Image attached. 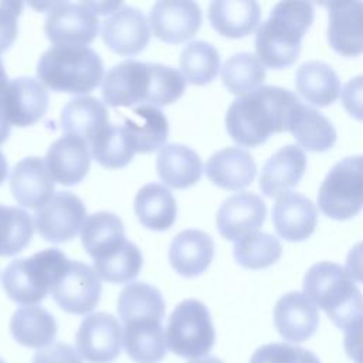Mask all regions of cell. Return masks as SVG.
<instances>
[{"label":"cell","instance_id":"6da1fadb","mask_svg":"<svg viewBox=\"0 0 363 363\" xmlns=\"http://www.w3.org/2000/svg\"><path fill=\"white\" fill-rule=\"evenodd\" d=\"M183 74L169 65L125 60L112 67L102 79V98L109 106H164L184 92Z\"/></svg>","mask_w":363,"mask_h":363},{"label":"cell","instance_id":"836d02e7","mask_svg":"<svg viewBox=\"0 0 363 363\" xmlns=\"http://www.w3.org/2000/svg\"><path fill=\"white\" fill-rule=\"evenodd\" d=\"M289 130L296 142L311 152H326L336 142L332 122L316 109L299 102L294 111Z\"/></svg>","mask_w":363,"mask_h":363},{"label":"cell","instance_id":"bcb514c9","mask_svg":"<svg viewBox=\"0 0 363 363\" xmlns=\"http://www.w3.org/2000/svg\"><path fill=\"white\" fill-rule=\"evenodd\" d=\"M343 345L346 354L354 363H363V316L345 329Z\"/></svg>","mask_w":363,"mask_h":363},{"label":"cell","instance_id":"4316f807","mask_svg":"<svg viewBox=\"0 0 363 363\" xmlns=\"http://www.w3.org/2000/svg\"><path fill=\"white\" fill-rule=\"evenodd\" d=\"M261 17V7L252 0H214L208 6L213 28L228 38H241L254 31Z\"/></svg>","mask_w":363,"mask_h":363},{"label":"cell","instance_id":"9a60e30c","mask_svg":"<svg viewBox=\"0 0 363 363\" xmlns=\"http://www.w3.org/2000/svg\"><path fill=\"white\" fill-rule=\"evenodd\" d=\"M0 108L10 125L30 126L45 115L48 94L38 79L20 77L7 84L0 99Z\"/></svg>","mask_w":363,"mask_h":363},{"label":"cell","instance_id":"2e32d148","mask_svg":"<svg viewBox=\"0 0 363 363\" xmlns=\"http://www.w3.org/2000/svg\"><path fill=\"white\" fill-rule=\"evenodd\" d=\"M267 207L255 193L242 191L225 199L216 217L218 233L230 241H237L258 231L264 224Z\"/></svg>","mask_w":363,"mask_h":363},{"label":"cell","instance_id":"603a6c76","mask_svg":"<svg viewBox=\"0 0 363 363\" xmlns=\"http://www.w3.org/2000/svg\"><path fill=\"white\" fill-rule=\"evenodd\" d=\"M214 257V241L201 230H183L170 242L169 261L182 277L193 278L203 274Z\"/></svg>","mask_w":363,"mask_h":363},{"label":"cell","instance_id":"484cf974","mask_svg":"<svg viewBox=\"0 0 363 363\" xmlns=\"http://www.w3.org/2000/svg\"><path fill=\"white\" fill-rule=\"evenodd\" d=\"M60 122L65 135L91 143L109 125V113L106 106L94 96H75L62 108Z\"/></svg>","mask_w":363,"mask_h":363},{"label":"cell","instance_id":"d6a6232c","mask_svg":"<svg viewBox=\"0 0 363 363\" xmlns=\"http://www.w3.org/2000/svg\"><path fill=\"white\" fill-rule=\"evenodd\" d=\"M164 299L160 291L145 282L128 284L118 296V313L125 323L135 320H157L164 318Z\"/></svg>","mask_w":363,"mask_h":363},{"label":"cell","instance_id":"277c9868","mask_svg":"<svg viewBox=\"0 0 363 363\" xmlns=\"http://www.w3.org/2000/svg\"><path fill=\"white\" fill-rule=\"evenodd\" d=\"M102 75L101 57L85 45H54L37 64L40 82L55 92L88 94L99 85Z\"/></svg>","mask_w":363,"mask_h":363},{"label":"cell","instance_id":"681fc988","mask_svg":"<svg viewBox=\"0 0 363 363\" xmlns=\"http://www.w3.org/2000/svg\"><path fill=\"white\" fill-rule=\"evenodd\" d=\"M10 126H11L10 122L7 121L4 112L0 108V145L7 140V138L10 135Z\"/></svg>","mask_w":363,"mask_h":363},{"label":"cell","instance_id":"b9f144b4","mask_svg":"<svg viewBox=\"0 0 363 363\" xmlns=\"http://www.w3.org/2000/svg\"><path fill=\"white\" fill-rule=\"evenodd\" d=\"M250 363H320L308 349L288 343H268L258 347Z\"/></svg>","mask_w":363,"mask_h":363},{"label":"cell","instance_id":"7c38bea8","mask_svg":"<svg viewBox=\"0 0 363 363\" xmlns=\"http://www.w3.org/2000/svg\"><path fill=\"white\" fill-rule=\"evenodd\" d=\"M75 346L89 363H111L122 347V328L119 320L106 312L85 316L75 335Z\"/></svg>","mask_w":363,"mask_h":363},{"label":"cell","instance_id":"5b68a950","mask_svg":"<svg viewBox=\"0 0 363 363\" xmlns=\"http://www.w3.org/2000/svg\"><path fill=\"white\" fill-rule=\"evenodd\" d=\"M303 291L340 329H346L363 316V295L346 268L339 264L330 261L313 264L305 274Z\"/></svg>","mask_w":363,"mask_h":363},{"label":"cell","instance_id":"ffe728a7","mask_svg":"<svg viewBox=\"0 0 363 363\" xmlns=\"http://www.w3.org/2000/svg\"><path fill=\"white\" fill-rule=\"evenodd\" d=\"M272 223L277 233L286 241H303L315 231L318 210L303 194L288 191L277 199L272 207Z\"/></svg>","mask_w":363,"mask_h":363},{"label":"cell","instance_id":"c3c4849f","mask_svg":"<svg viewBox=\"0 0 363 363\" xmlns=\"http://www.w3.org/2000/svg\"><path fill=\"white\" fill-rule=\"evenodd\" d=\"M85 6L88 9H91L96 16L98 14H106V13H115L118 9L122 7V3L116 1V3H106V1H102V3H91V1H85Z\"/></svg>","mask_w":363,"mask_h":363},{"label":"cell","instance_id":"7a4b0ae2","mask_svg":"<svg viewBox=\"0 0 363 363\" xmlns=\"http://www.w3.org/2000/svg\"><path fill=\"white\" fill-rule=\"evenodd\" d=\"M299 98L286 88L264 85L231 102L225 113V128L234 142L255 147L272 133L289 130Z\"/></svg>","mask_w":363,"mask_h":363},{"label":"cell","instance_id":"4dcf8cb0","mask_svg":"<svg viewBox=\"0 0 363 363\" xmlns=\"http://www.w3.org/2000/svg\"><path fill=\"white\" fill-rule=\"evenodd\" d=\"M10 332L20 345L44 349L48 347L57 336V322L54 316L41 306H23L11 316Z\"/></svg>","mask_w":363,"mask_h":363},{"label":"cell","instance_id":"ba28073f","mask_svg":"<svg viewBox=\"0 0 363 363\" xmlns=\"http://www.w3.org/2000/svg\"><path fill=\"white\" fill-rule=\"evenodd\" d=\"M318 204L333 220H349L363 208V155L349 156L326 174L318 191Z\"/></svg>","mask_w":363,"mask_h":363},{"label":"cell","instance_id":"52a82bcc","mask_svg":"<svg viewBox=\"0 0 363 363\" xmlns=\"http://www.w3.org/2000/svg\"><path fill=\"white\" fill-rule=\"evenodd\" d=\"M214 342L216 330L207 306L197 299L182 301L167 320V349L180 357L193 359L207 354Z\"/></svg>","mask_w":363,"mask_h":363},{"label":"cell","instance_id":"816d5d0a","mask_svg":"<svg viewBox=\"0 0 363 363\" xmlns=\"http://www.w3.org/2000/svg\"><path fill=\"white\" fill-rule=\"evenodd\" d=\"M6 177H7V160L0 150V184L4 182Z\"/></svg>","mask_w":363,"mask_h":363},{"label":"cell","instance_id":"f6af8a7d","mask_svg":"<svg viewBox=\"0 0 363 363\" xmlns=\"http://www.w3.org/2000/svg\"><path fill=\"white\" fill-rule=\"evenodd\" d=\"M342 105L354 119L363 121V75L346 82L342 89Z\"/></svg>","mask_w":363,"mask_h":363},{"label":"cell","instance_id":"f5cc1de1","mask_svg":"<svg viewBox=\"0 0 363 363\" xmlns=\"http://www.w3.org/2000/svg\"><path fill=\"white\" fill-rule=\"evenodd\" d=\"M189 363H224L223 360H220L218 357L216 356H207V357H200V359H196V360H191Z\"/></svg>","mask_w":363,"mask_h":363},{"label":"cell","instance_id":"f907efd6","mask_svg":"<svg viewBox=\"0 0 363 363\" xmlns=\"http://www.w3.org/2000/svg\"><path fill=\"white\" fill-rule=\"evenodd\" d=\"M9 82H10V81L7 79V74H6L3 61H1V58H0V99H1L3 92H4V89H6V86H7Z\"/></svg>","mask_w":363,"mask_h":363},{"label":"cell","instance_id":"d590c367","mask_svg":"<svg viewBox=\"0 0 363 363\" xmlns=\"http://www.w3.org/2000/svg\"><path fill=\"white\" fill-rule=\"evenodd\" d=\"M221 79L231 94L242 96L262 86L265 68L255 54L237 52L224 62Z\"/></svg>","mask_w":363,"mask_h":363},{"label":"cell","instance_id":"83f0119b","mask_svg":"<svg viewBox=\"0 0 363 363\" xmlns=\"http://www.w3.org/2000/svg\"><path fill=\"white\" fill-rule=\"evenodd\" d=\"M156 170L164 184L187 189L199 182L203 172L200 156L182 143L164 145L156 157Z\"/></svg>","mask_w":363,"mask_h":363},{"label":"cell","instance_id":"db71d44e","mask_svg":"<svg viewBox=\"0 0 363 363\" xmlns=\"http://www.w3.org/2000/svg\"><path fill=\"white\" fill-rule=\"evenodd\" d=\"M0 363H6V362H4V360L0 357Z\"/></svg>","mask_w":363,"mask_h":363},{"label":"cell","instance_id":"f1b7e54d","mask_svg":"<svg viewBox=\"0 0 363 363\" xmlns=\"http://www.w3.org/2000/svg\"><path fill=\"white\" fill-rule=\"evenodd\" d=\"M139 223L153 231L169 230L177 217V204L172 191L160 183H147L136 193L133 201Z\"/></svg>","mask_w":363,"mask_h":363},{"label":"cell","instance_id":"d4e9b609","mask_svg":"<svg viewBox=\"0 0 363 363\" xmlns=\"http://www.w3.org/2000/svg\"><path fill=\"white\" fill-rule=\"evenodd\" d=\"M133 115L125 118L123 129L135 153H150L162 149L167 140L169 123L164 113L149 105L135 108Z\"/></svg>","mask_w":363,"mask_h":363},{"label":"cell","instance_id":"f546056e","mask_svg":"<svg viewBox=\"0 0 363 363\" xmlns=\"http://www.w3.org/2000/svg\"><path fill=\"white\" fill-rule=\"evenodd\" d=\"M122 340L126 354L136 363H159L166 357V332L162 322H128L123 325Z\"/></svg>","mask_w":363,"mask_h":363},{"label":"cell","instance_id":"cb8c5ba5","mask_svg":"<svg viewBox=\"0 0 363 363\" xmlns=\"http://www.w3.org/2000/svg\"><path fill=\"white\" fill-rule=\"evenodd\" d=\"M207 177L225 190H241L251 184L257 173V164L242 147L228 146L217 150L206 162Z\"/></svg>","mask_w":363,"mask_h":363},{"label":"cell","instance_id":"5bb4252c","mask_svg":"<svg viewBox=\"0 0 363 363\" xmlns=\"http://www.w3.org/2000/svg\"><path fill=\"white\" fill-rule=\"evenodd\" d=\"M101 35L113 52L135 55L146 48L150 40V24L139 9L122 6L102 21Z\"/></svg>","mask_w":363,"mask_h":363},{"label":"cell","instance_id":"8992f818","mask_svg":"<svg viewBox=\"0 0 363 363\" xmlns=\"http://www.w3.org/2000/svg\"><path fill=\"white\" fill-rule=\"evenodd\" d=\"M68 262L69 259L58 248H45L30 258L14 259L1 275L3 289L17 303L30 306L41 302L62 275Z\"/></svg>","mask_w":363,"mask_h":363},{"label":"cell","instance_id":"60d3db41","mask_svg":"<svg viewBox=\"0 0 363 363\" xmlns=\"http://www.w3.org/2000/svg\"><path fill=\"white\" fill-rule=\"evenodd\" d=\"M33 220L18 207L0 204V257L16 255L33 238Z\"/></svg>","mask_w":363,"mask_h":363},{"label":"cell","instance_id":"7bdbcfd3","mask_svg":"<svg viewBox=\"0 0 363 363\" xmlns=\"http://www.w3.org/2000/svg\"><path fill=\"white\" fill-rule=\"evenodd\" d=\"M21 10L20 1H0V54L9 50L17 37V18Z\"/></svg>","mask_w":363,"mask_h":363},{"label":"cell","instance_id":"8fae6325","mask_svg":"<svg viewBox=\"0 0 363 363\" xmlns=\"http://www.w3.org/2000/svg\"><path fill=\"white\" fill-rule=\"evenodd\" d=\"M102 285L96 271L79 261H69L62 275L51 288L57 305L74 315H85L96 308Z\"/></svg>","mask_w":363,"mask_h":363},{"label":"cell","instance_id":"d6986e66","mask_svg":"<svg viewBox=\"0 0 363 363\" xmlns=\"http://www.w3.org/2000/svg\"><path fill=\"white\" fill-rule=\"evenodd\" d=\"M319 313L315 303L302 292L282 295L274 308V325L289 342H303L318 329Z\"/></svg>","mask_w":363,"mask_h":363},{"label":"cell","instance_id":"44dd1931","mask_svg":"<svg viewBox=\"0 0 363 363\" xmlns=\"http://www.w3.org/2000/svg\"><path fill=\"white\" fill-rule=\"evenodd\" d=\"M45 163L57 183L78 184L86 176L91 164L88 143L77 136L64 135L50 145Z\"/></svg>","mask_w":363,"mask_h":363},{"label":"cell","instance_id":"e0dca14e","mask_svg":"<svg viewBox=\"0 0 363 363\" xmlns=\"http://www.w3.org/2000/svg\"><path fill=\"white\" fill-rule=\"evenodd\" d=\"M329 45L343 57L363 54V1H329Z\"/></svg>","mask_w":363,"mask_h":363},{"label":"cell","instance_id":"30bf717a","mask_svg":"<svg viewBox=\"0 0 363 363\" xmlns=\"http://www.w3.org/2000/svg\"><path fill=\"white\" fill-rule=\"evenodd\" d=\"M86 220L84 201L71 191H57L48 203L34 213V227L50 242H65L74 238Z\"/></svg>","mask_w":363,"mask_h":363},{"label":"cell","instance_id":"ee69618b","mask_svg":"<svg viewBox=\"0 0 363 363\" xmlns=\"http://www.w3.org/2000/svg\"><path fill=\"white\" fill-rule=\"evenodd\" d=\"M33 363H82L81 356L68 343H52L33 356Z\"/></svg>","mask_w":363,"mask_h":363},{"label":"cell","instance_id":"e575fe53","mask_svg":"<svg viewBox=\"0 0 363 363\" xmlns=\"http://www.w3.org/2000/svg\"><path fill=\"white\" fill-rule=\"evenodd\" d=\"M125 240L122 220L109 211H99L88 216L81 228V242L84 250L94 259L113 251Z\"/></svg>","mask_w":363,"mask_h":363},{"label":"cell","instance_id":"7dc6e473","mask_svg":"<svg viewBox=\"0 0 363 363\" xmlns=\"http://www.w3.org/2000/svg\"><path fill=\"white\" fill-rule=\"evenodd\" d=\"M346 271L359 282H363V241L354 244L346 257Z\"/></svg>","mask_w":363,"mask_h":363},{"label":"cell","instance_id":"7402d4cb","mask_svg":"<svg viewBox=\"0 0 363 363\" xmlns=\"http://www.w3.org/2000/svg\"><path fill=\"white\" fill-rule=\"evenodd\" d=\"M306 169V156L298 145L278 149L262 166L259 189L268 197H278L295 187Z\"/></svg>","mask_w":363,"mask_h":363},{"label":"cell","instance_id":"4fadbf2b","mask_svg":"<svg viewBox=\"0 0 363 363\" xmlns=\"http://www.w3.org/2000/svg\"><path fill=\"white\" fill-rule=\"evenodd\" d=\"M153 34L169 44L190 40L201 26V10L190 0H160L153 4L149 16Z\"/></svg>","mask_w":363,"mask_h":363},{"label":"cell","instance_id":"f35d334b","mask_svg":"<svg viewBox=\"0 0 363 363\" xmlns=\"http://www.w3.org/2000/svg\"><path fill=\"white\" fill-rule=\"evenodd\" d=\"M180 68L184 79L190 84L207 85L218 74L220 54L210 43H189L180 54Z\"/></svg>","mask_w":363,"mask_h":363},{"label":"cell","instance_id":"8d00e7d4","mask_svg":"<svg viewBox=\"0 0 363 363\" xmlns=\"http://www.w3.org/2000/svg\"><path fill=\"white\" fill-rule=\"evenodd\" d=\"M143 257L136 244L125 240L118 248L94 259V269L104 281L126 284L135 279L142 268Z\"/></svg>","mask_w":363,"mask_h":363},{"label":"cell","instance_id":"3957f363","mask_svg":"<svg viewBox=\"0 0 363 363\" xmlns=\"http://www.w3.org/2000/svg\"><path fill=\"white\" fill-rule=\"evenodd\" d=\"M313 4L309 1H279L255 34L259 61L274 69L292 65L301 52L305 33L313 23Z\"/></svg>","mask_w":363,"mask_h":363},{"label":"cell","instance_id":"9c48e42d","mask_svg":"<svg viewBox=\"0 0 363 363\" xmlns=\"http://www.w3.org/2000/svg\"><path fill=\"white\" fill-rule=\"evenodd\" d=\"M44 31L54 45L86 47L99 31V20L84 1H55L47 11Z\"/></svg>","mask_w":363,"mask_h":363},{"label":"cell","instance_id":"ab89813d","mask_svg":"<svg viewBox=\"0 0 363 363\" xmlns=\"http://www.w3.org/2000/svg\"><path fill=\"white\" fill-rule=\"evenodd\" d=\"M91 156L106 169H121L130 163L135 152L132 150L123 126H105L89 143Z\"/></svg>","mask_w":363,"mask_h":363},{"label":"cell","instance_id":"ac0fdd59","mask_svg":"<svg viewBox=\"0 0 363 363\" xmlns=\"http://www.w3.org/2000/svg\"><path fill=\"white\" fill-rule=\"evenodd\" d=\"M54 184L45 159L26 157L20 160L10 174V190L14 200L28 208H40L54 196Z\"/></svg>","mask_w":363,"mask_h":363},{"label":"cell","instance_id":"74e56055","mask_svg":"<svg viewBox=\"0 0 363 363\" xmlns=\"http://www.w3.org/2000/svg\"><path fill=\"white\" fill-rule=\"evenodd\" d=\"M233 254L235 261L250 269H261L275 264L281 254L282 245L275 235L255 231L235 241Z\"/></svg>","mask_w":363,"mask_h":363},{"label":"cell","instance_id":"1f68e13d","mask_svg":"<svg viewBox=\"0 0 363 363\" xmlns=\"http://www.w3.org/2000/svg\"><path fill=\"white\" fill-rule=\"evenodd\" d=\"M295 86L311 105L328 106L339 96L340 79L330 65L313 60L296 69Z\"/></svg>","mask_w":363,"mask_h":363}]
</instances>
